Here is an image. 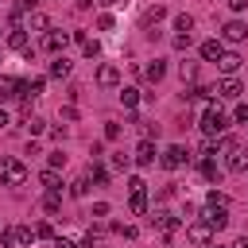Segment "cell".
<instances>
[{
	"instance_id": "60d3db41",
	"label": "cell",
	"mask_w": 248,
	"mask_h": 248,
	"mask_svg": "<svg viewBox=\"0 0 248 248\" xmlns=\"http://www.w3.org/2000/svg\"><path fill=\"white\" fill-rule=\"evenodd\" d=\"M190 46V35H174V50H186Z\"/></svg>"
},
{
	"instance_id": "30bf717a",
	"label": "cell",
	"mask_w": 248,
	"mask_h": 248,
	"mask_svg": "<svg viewBox=\"0 0 248 248\" xmlns=\"http://www.w3.org/2000/svg\"><path fill=\"white\" fill-rule=\"evenodd\" d=\"M70 39H74V35H66V31H46V35H43V46H46L50 54H62Z\"/></svg>"
},
{
	"instance_id": "7402d4cb",
	"label": "cell",
	"mask_w": 248,
	"mask_h": 248,
	"mask_svg": "<svg viewBox=\"0 0 248 248\" xmlns=\"http://www.w3.org/2000/svg\"><path fill=\"white\" fill-rule=\"evenodd\" d=\"M202 221H209V225H213V232L229 225V217H225V209H205V213H202Z\"/></svg>"
},
{
	"instance_id": "ac0fdd59",
	"label": "cell",
	"mask_w": 248,
	"mask_h": 248,
	"mask_svg": "<svg viewBox=\"0 0 248 248\" xmlns=\"http://www.w3.org/2000/svg\"><path fill=\"white\" fill-rule=\"evenodd\" d=\"M74 39L81 43V50H85V58H97V54H101V43H97V39H89L85 31H74Z\"/></svg>"
},
{
	"instance_id": "4316f807",
	"label": "cell",
	"mask_w": 248,
	"mask_h": 248,
	"mask_svg": "<svg viewBox=\"0 0 248 248\" xmlns=\"http://www.w3.org/2000/svg\"><path fill=\"white\" fill-rule=\"evenodd\" d=\"M39 182H43L46 190H62V178H58V170H50V167H46V170L39 174Z\"/></svg>"
},
{
	"instance_id": "484cf974",
	"label": "cell",
	"mask_w": 248,
	"mask_h": 248,
	"mask_svg": "<svg viewBox=\"0 0 248 248\" xmlns=\"http://www.w3.org/2000/svg\"><path fill=\"white\" fill-rule=\"evenodd\" d=\"M43 209H46V213H58V209H62V194H58V190H46V194H43Z\"/></svg>"
},
{
	"instance_id": "83f0119b",
	"label": "cell",
	"mask_w": 248,
	"mask_h": 248,
	"mask_svg": "<svg viewBox=\"0 0 248 248\" xmlns=\"http://www.w3.org/2000/svg\"><path fill=\"white\" fill-rule=\"evenodd\" d=\"M205 209H229V198L217 194V190H209V194H205Z\"/></svg>"
},
{
	"instance_id": "5bb4252c",
	"label": "cell",
	"mask_w": 248,
	"mask_h": 248,
	"mask_svg": "<svg viewBox=\"0 0 248 248\" xmlns=\"http://www.w3.org/2000/svg\"><path fill=\"white\" fill-rule=\"evenodd\" d=\"M8 236H12V244H19V248H27L31 240H35V229H27V225H12V229H4Z\"/></svg>"
},
{
	"instance_id": "cb8c5ba5",
	"label": "cell",
	"mask_w": 248,
	"mask_h": 248,
	"mask_svg": "<svg viewBox=\"0 0 248 248\" xmlns=\"http://www.w3.org/2000/svg\"><path fill=\"white\" fill-rule=\"evenodd\" d=\"M70 74V58L66 54H54V62H50V78H66Z\"/></svg>"
},
{
	"instance_id": "d4e9b609",
	"label": "cell",
	"mask_w": 248,
	"mask_h": 248,
	"mask_svg": "<svg viewBox=\"0 0 248 248\" xmlns=\"http://www.w3.org/2000/svg\"><path fill=\"white\" fill-rule=\"evenodd\" d=\"M120 105H124V108H136V105H140V89H136V85H124V89H120Z\"/></svg>"
},
{
	"instance_id": "3957f363",
	"label": "cell",
	"mask_w": 248,
	"mask_h": 248,
	"mask_svg": "<svg viewBox=\"0 0 248 248\" xmlns=\"http://www.w3.org/2000/svg\"><path fill=\"white\" fill-rule=\"evenodd\" d=\"M0 182L4 186H23L27 182V167H23V159H0Z\"/></svg>"
},
{
	"instance_id": "d6a6232c",
	"label": "cell",
	"mask_w": 248,
	"mask_h": 248,
	"mask_svg": "<svg viewBox=\"0 0 248 248\" xmlns=\"http://www.w3.org/2000/svg\"><path fill=\"white\" fill-rule=\"evenodd\" d=\"M186 97H190V101H209V97H213V89H209V85H194Z\"/></svg>"
},
{
	"instance_id": "d6986e66",
	"label": "cell",
	"mask_w": 248,
	"mask_h": 248,
	"mask_svg": "<svg viewBox=\"0 0 248 248\" xmlns=\"http://www.w3.org/2000/svg\"><path fill=\"white\" fill-rule=\"evenodd\" d=\"M8 46H12V50H31V46H27V31H23V27H12V31H8Z\"/></svg>"
},
{
	"instance_id": "8fae6325",
	"label": "cell",
	"mask_w": 248,
	"mask_h": 248,
	"mask_svg": "<svg viewBox=\"0 0 248 248\" xmlns=\"http://www.w3.org/2000/svg\"><path fill=\"white\" fill-rule=\"evenodd\" d=\"M97 85H105V89H116V85H120V70H116L112 62H105V66L97 70Z\"/></svg>"
},
{
	"instance_id": "6da1fadb",
	"label": "cell",
	"mask_w": 248,
	"mask_h": 248,
	"mask_svg": "<svg viewBox=\"0 0 248 248\" xmlns=\"http://www.w3.org/2000/svg\"><path fill=\"white\" fill-rule=\"evenodd\" d=\"M217 147L225 151V167H229L232 174H248V151H244L236 140H221Z\"/></svg>"
},
{
	"instance_id": "2e32d148",
	"label": "cell",
	"mask_w": 248,
	"mask_h": 248,
	"mask_svg": "<svg viewBox=\"0 0 248 248\" xmlns=\"http://www.w3.org/2000/svg\"><path fill=\"white\" fill-rule=\"evenodd\" d=\"M23 31H43V35H46V31H50V19H46L43 12H31V16L23 19Z\"/></svg>"
},
{
	"instance_id": "7dc6e473",
	"label": "cell",
	"mask_w": 248,
	"mask_h": 248,
	"mask_svg": "<svg viewBox=\"0 0 248 248\" xmlns=\"http://www.w3.org/2000/svg\"><path fill=\"white\" fill-rule=\"evenodd\" d=\"M54 248H78V244H70V240H54Z\"/></svg>"
},
{
	"instance_id": "7c38bea8",
	"label": "cell",
	"mask_w": 248,
	"mask_h": 248,
	"mask_svg": "<svg viewBox=\"0 0 248 248\" xmlns=\"http://www.w3.org/2000/svg\"><path fill=\"white\" fill-rule=\"evenodd\" d=\"M198 50H202V58H205V62H221V54H225V43H221V39H205Z\"/></svg>"
},
{
	"instance_id": "5b68a950",
	"label": "cell",
	"mask_w": 248,
	"mask_h": 248,
	"mask_svg": "<svg viewBox=\"0 0 248 248\" xmlns=\"http://www.w3.org/2000/svg\"><path fill=\"white\" fill-rule=\"evenodd\" d=\"M128 190H132V202H128V205H132V213H136V217H140V213H147V182H143V178H132V182H128Z\"/></svg>"
},
{
	"instance_id": "ab89813d",
	"label": "cell",
	"mask_w": 248,
	"mask_h": 248,
	"mask_svg": "<svg viewBox=\"0 0 248 248\" xmlns=\"http://www.w3.org/2000/svg\"><path fill=\"white\" fill-rule=\"evenodd\" d=\"M97 23H101V31H112V23H116V19H112V16H108V12H105V16H101V19H97Z\"/></svg>"
},
{
	"instance_id": "603a6c76",
	"label": "cell",
	"mask_w": 248,
	"mask_h": 248,
	"mask_svg": "<svg viewBox=\"0 0 248 248\" xmlns=\"http://www.w3.org/2000/svg\"><path fill=\"white\" fill-rule=\"evenodd\" d=\"M159 19H167V8H163V4H151V8L143 12V27H151V23H159Z\"/></svg>"
},
{
	"instance_id": "ee69618b",
	"label": "cell",
	"mask_w": 248,
	"mask_h": 248,
	"mask_svg": "<svg viewBox=\"0 0 248 248\" xmlns=\"http://www.w3.org/2000/svg\"><path fill=\"white\" fill-rule=\"evenodd\" d=\"M229 8H232V12H244V8H248V0H229Z\"/></svg>"
},
{
	"instance_id": "c3c4849f",
	"label": "cell",
	"mask_w": 248,
	"mask_h": 248,
	"mask_svg": "<svg viewBox=\"0 0 248 248\" xmlns=\"http://www.w3.org/2000/svg\"><path fill=\"white\" fill-rule=\"evenodd\" d=\"M232 248H248V236H240V240H236V244H232Z\"/></svg>"
},
{
	"instance_id": "f546056e",
	"label": "cell",
	"mask_w": 248,
	"mask_h": 248,
	"mask_svg": "<svg viewBox=\"0 0 248 248\" xmlns=\"http://www.w3.org/2000/svg\"><path fill=\"white\" fill-rule=\"evenodd\" d=\"M174 31H178V35H190V31H194V19H190L186 12H182V16H174Z\"/></svg>"
},
{
	"instance_id": "4fadbf2b",
	"label": "cell",
	"mask_w": 248,
	"mask_h": 248,
	"mask_svg": "<svg viewBox=\"0 0 248 248\" xmlns=\"http://www.w3.org/2000/svg\"><path fill=\"white\" fill-rule=\"evenodd\" d=\"M132 163H140V167H151V163H155V143H151V140H140V147H136Z\"/></svg>"
},
{
	"instance_id": "e575fe53",
	"label": "cell",
	"mask_w": 248,
	"mask_h": 248,
	"mask_svg": "<svg viewBox=\"0 0 248 248\" xmlns=\"http://www.w3.org/2000/svg\"><path fill=\"white\" fill-rule=\"evenodd\" d=\"M178 78H182V81H194V78H198V66H194V62H182V66H178Z\"/></svg>"
},
{
	"instance_id": "ffe728a7",
	"label": "cell",
	"mask_w": 248,
	"mask_h": 248,
	"mask_svg": "<svg viewBox=\"0 0 248 248\" xmlns=\"http://www.w3.org/2000/svg\"><path fill=\"white\" fill-rule=\"evenodd\" d=\"M19 89H23V81H16V78H0V101L19 97Z\"/></svg>"
},
{
	"instance_id": "d590c367",
	"label": "cell",
	"mask_w": 248,
	"mask_h": 248,
	"mask_svg": "<svg viewBox=\"0 0 248 248\" xmlns=\"http://www.w3.org/2000/svg\"><path fill=\"white\" fill-rule=\"evenodd\" d=\"M112 232H116V236H128V240H132V236H136V225H120V221H116V225H112Z\"/></svg>"
},
{
	"instance_id": "ba28073f",
	"label": "cell",
	"mask_w": 248,
	"mask_h": 248,
	"mask_svg": "<svg viewBox=\"0 0 248 248\" xmlns=\"http://www.w3.org/2000/svg\"><path fill=\"white\" fill-rule=\"evenodd\" d=\"M217 97H225V101H240V93H244V85H240V78L232 74V78H221V85L213 89Z\"/></svg>"
},
{
	"instance_id": "9a60e30c",
	"label": "cell",
	"mask_w": 248,
	"mask_h": 248,
	"mask_svg": "<svg viewBox=\"0 0 248 248\" xmlns=\"http://www.w3.org/2000/svg\"><path fill=\"white\" fill-rule=\"evenodd\" d=\"M23 128H27V136H43V132H46V120L35 116L31 108H23Z\"/></svg>"
},
{
	"instance_id": "681fc988",
	"label": "cell",
	"mask_w": 248,
	"mask_h": 248,
	"mask_svg": "<svg viewBox=\"0 0 248 248\" xmlns=\"http://www.w3.org/2000/svg\"><path fill=\"white\" fill-rule=\"evenodd\" d=\"M205 248H221V244H205Z\"/></svg>"
},
{
	"instance_id": "bcb514c9",
	"label": "cell",
	"mask_w": 248,
	"mask_h": 248,
	"mask_svg": "<svg viewBox=\"0 0 248 248\" xmlns=\"http://www.w3.org/2000/svg\"><path fill=\"white\" fill-rule=\"evenodd\" d=\"M0 248H12V236L8 232H0Z\"/></svg>"
},
{
	"instance_id": "44dd1931",
	"label": "cell",
	"mask_w": 248,
	"mask_h": 248,
	"mask_svg": "<svg viewBox=\"0 0 248 248\" xmlns=\"http://www.w3.org/2000/svg\"><path fill=\"white\" fill-rule=\"evenodd\" d=\"M163 74H167V66H163L159 58H151V62L143 66V78H147V81H163Z\"/></svg>"
},
{
	"instance_id": "74e56055",
	"label": "cell",
	"mask_w": 248,
	"mask_h": 248,
	"mask_svg": "<svg viewBox=\"0 0 248 248\" xmlns=\"http://www.w3.org/2000/svg\"><path fill=\"white\" fill-rule=\"evenodd\" d=\"M46 163H50V170H58V167H66V155H62V151H54Z\"/></svg>"
},
{
	"instance_id": "1f68e13d",
	"label": "cell",
	"mask_w": 248,
	"mask_h": 248,
	"mask_svg": "<svg viewBox=\"0 0 248 248\" xmlns=\"http://www.w3.org/2000/svg\"><path fill=\"white\" fill-rule=\"evenodd\" d=\"M70 194H74V198H85V194H89V178H85V174L74 178V182H70Z\"/></svg>"
},
{
	"instance_id": "836d02e7",
	"label": "cell",
	"mask_w": 248,
	"mask_h": 248,
	"mask_svg": "<svg viewBox=\"0 0 248 248\" xmlns=\"http://www.w3.org/2000/svg\"><path fill=\"white\" fill-rule=\"evenodd\" d=\"M101 236H105V229H101V225H89V232H85V248L101 244Z\"/></svg>"
},
{
	"instance_id": "b9f144b4",
	"label": "cell",
	"mask_w": 248,
	"mask_h": 248,
	"mask_svg": "<svg viewBox=\"0 0 248 248\" xmlns=\"http://www.w3.org/2000/svg\"><path fill=\"white\" fill-rule=\"evenodd\" d=\"M128 163H132V155H124V151H120V155H112V167H128Z\"/></svg>"
},
{
	"instance_id": "8d00e7d4",
	"label": "cell",
	"mask_w": 248,
	"mask_h": 248,
	"mask_svg": "<svg viewBox=\"0 0 248 248\" xmlns=\"http://www.w3.org/2000/svg\"><path fill=\"white\" fill-rule=\"evenodd\" d=\"M120 136V124L116 120H105V140H116Z\"/></svg>"
},
{
	"instance_id": "f6af8a7d",
	"label": "cell",
	"mask_w": 248,
	"mask_h": 248,
	"mask_svg": "<svg viewBox=\"0 0 248 248\" xmlns=\"http://www.w3.org/2000/svg\"><path fill=\"white\" fill-rule=\"evenodd\" d=\"M8 124H12V116H8L4 108H0V128H8Z\"/></svg>"
},
{
	"instance_id": "52a82bcc",
	"label": "cell",
	"mask_w": 248,
	"mask_h": 248,
	"mask_svg": "<svg viewBox=\"0 0 248 248\" xmlns=\"http://www.w3.org/2000/svg\"><path fill=\"white\" fill-rule=\"evenodd\" d=\"M221 39H225V43H232V46H236V43H244V39H248V23L229 19V23L221 27Z\"/></svg>"
},
{
	"instance_id": "4dcf8cb0",
	"label": "cell",
	"mask_w": 248,
	"mask_h": 248,
	"mask_svg": "<svg viewBox=\"0 0 248 248\" xmlns=\"http://www.w3.org/2000/svg\"><path fill=\"white\" fill-rule=\"evenodd\" d=\"M198 170H202V178L217 182V163H213V159H202V163H198Z\"/></svg>"
},
{
	"instance_id": "9c48e42d",
	"label": "cell",
	"mask_w": 248,
	"mask_h": 248,
	"mask_svg": "<svg viewBox=\"0 0 248 248\" xmlns=\"http://www.w3.org/2000/svg\"><path fill=\"white\" fill-rule=\"evenodd\" d=\"M151 225H155L163 236H170V232L178 229V217H174V213H167V209H155V213H151Z\"/></svg>"
},
{
	"instance_id": "7a4b0ae2",
	"label": "cell",
	"mask_w": 248,
	"mask_h": 248,
	"mask_svg": "<svg viewBox=\"0 0 248 248\" xmlns=\"http://www.w3.org/2000/svg\"><path fill=\"white\" fill-rule=\"evenodd\" d=\"M225 128H229V116H225L217 105H209V108L202 112V132H205V140H217Z\"/></svg>"
},
{
	"instance_id": "e0dca14e",
	"label": "cell",
	"mask_w": 248,
	"mask_h": 248,
	"mask_svg": "<svg viewBox=\"0 0 248 248\" xmlns=\"http://www.w3.org/2000/svg\"><path fill=\"white\" fill-rule=\"evenodd\" d=\"M240 62H244V58H240V54H232V50H225V54H221V62H217V66H221V74H225V78H232V74H236V70H240Z\"/></svg>"
},
{
	"instance_id": "8992f818",
	"label": "cell",
	"mask_w": 248,
	"mask_h": 248,
	"mask_svg": "<svg viewBox=\"0 0 248 248\" xmlns=\"http://www.w3.org/2000/svg\"><path fill=\"white\" fill-rule=\"evenodd\" d=\"M186 236H190V244H213V225L209 221H190Z\"/></svg>"
},
{
	"instance_id": "f907efd6",
	"label": "cell",
	"mask_w": 248,
	"mask_h": 248,
	"mask_svg": "<svg viewBox=\"0 0 248 248\" xmlns=\"http://www.w3.org/2000/svg\"><path fill=\"white\" fill-rule=\"evenodd\" d=\"M0 31H4V27H0Z\"/></svg>"
},
{
	"instance_id": "7bdbcfd3",
	"label": "cell",
	"mask_w": 248,
	"mask_h": 248,
	"mask_svg": "<svg viewBox=\"0 0 248 248\" xmlns=\"http://www.w3.org/2000/svg\"><path fill=\"white\" fill-rule=\"evenodd\" d=\"M35 236H43V240H50V236H54V229H50V225H39V229H35Z\"/></svg>"
},
{
	"instance_id": "277c9868",
	"label": "cell",
	"mask_w": 248,
	"mask_h": 248,
	"mask_svg": "<svg viewBox=\"0 0 248 248\" xmlns=\"http://www.w3.org/2000/svg\"><path fill=\"white\" fill-rule=\"evenodd\" d=\"M186 159H190V151H186L182 143H170V147H163V155H159V163H163L167 170H178Z\"/></svg>"
},
{
	"instance_id": "f1b7e54d",
	"label": "cell",
	"mask_w": 248,
	"mask_h": 248,
	"mask_svg": "<svg viewBox=\"0 0 248 248\" xmlns=\"http://www.w3.org/2000/svg\"><path fill=\"white\" fill-rule=\"evenodd\" d=\"M85 178H93V182H108V167H101V163L93 159V163H89V174H85Z\"/></svg>"
},
{
	"instance_id": "f35d334b",
	"label": "cell",
	"mask_w": 248,
	"mask_h": 248,
	"mask_svg": "<svg viewBox=\"0 0 248 248\" xmlns=\"http://www.w3.org/2000/svg\"><path fill=\"white\" fill-rule=\"evenodd\" d=\"M232 120H240V124H248V105H236V108H232Z\"/></svg>"
}]
</instances>
